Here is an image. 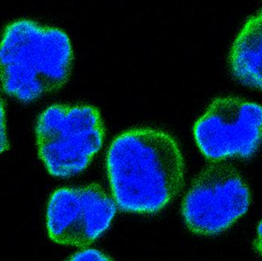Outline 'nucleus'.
Segmentation results:
<instances>
[{"label":"nucleus","mask_w":262,"mask_h":261,"mask_svg":"<svg viewBox=\"0 0 262 261\" xmlns=\"http://www.w3.org/2000/svg\"><path fill=\"white\" fill-rule=\"evenodd\" d=\"M73 58L64 31L16 20L6 26L0 40V85L9 96L33 102L66 84Z\"/></svg>","instance_id":"obj_2"},{"label":"nucleus","mask_w":262,"mask_h":261,"mask_svg":"<svg viewBox=\"0 0 262 261\" xmlns=\"http://www.w3.org/2000/svg\"><path fill=\"white\" fill-rule=\"evenodd\" d=\"M194 137L208 159H248L262 143V107L238 97L214 100L196 121Z\"/></svg>","instance_id":"obj_5"},{"label":"nucleus","mask_w":262,"mask_h":261,"mask_svg":"<svg viewBox=\"0 0 262 261\" xmlns=\"http://www.w3.org/2000/svg\"><path fill=\"white\" fill-rule=\"evenodd\" d=\"M250 203V190L238 170L228 162H213L192 181L182 213L194 234L214 236L236 223Z\"/></svg>","instance_id":"obj_4"},{"label":"nucleus","mask_w":262,"mask_h":261,"mask_svg":"<svg viewBox=\"0 0 262 261\" xmlns=\"http://www.w3.org/2000/svg\"><path fill=\"white\" fill-rule=\"evenodd\" d=\"M229 64L235 79L262 90V9L248 18L234 40Z\"/></svg>","instance_id":"obj_7"},{"label":"nucleus","mask_w":262,"mask_h":261,"mask_svg":"<svg viewBox=\"0 0 262 261\" xmlns=\"http://www.w3.org/2000/svg\"><path fill=\"white\" fill-rule=\"evenodd\" d=\"M254 248L262 257V220L257 228L256 235L253 242Z\"/></svg>","instance_id":"obj_10"},{"label":"nucleus","mask_w":262,"mask_h":261,"mask_svg":"<svg viewBox=\"0 0 262 261\" xmlns=\"http://www.w3.org/2000/svg\"><path fill=\"white\" fill-rule=\"evenodd\" d=\"M9 149V139L6 133V109L5 103L0 96V155Z\"/></svg>","instance_id":"obj_9"},{"label":"nucleus","mask_w":262,"mask_h":261,"mask_svg":"<svg viewBox=\"0 0 262 261\" xmlns=\"http://www.w3.org/2000/svg\"><path fill=\"white\" fill-rule=\"evenodd\" d=\"M38 156L52 176L69 178L84 171L102 148L105 130L98 109L54 104L37 120Z\"/></svg>","instance_id":"obj_3"},{"label":"nucleus","mask_w":262,"mask_h":261,"mask_svg":"<svg viewBox=\"0 0 262 261\" xmlns=\"http://www.w3.org/2000/svg\"><path fill=\"white\" fill-rule=\"evenodd\" d=\"M107 169L115 202L127 212H158L177 197L184 182L178 144L157 129H132L117 136Z\"/></svg>","instance_id":"obj_1"},{"label":"nucleus","mask_w":262,"mask_h":261,"mask_svg":"<svg viewBox=\"0 0 262 261\" xmlns=\"http://www.w3.org/2000/svg\"><path fill=\"white\" fill-rule=\"evenodd\" d=\"M67 261H115L98 250L85 249L74 254Z\"/></svg>","instance_id":"obj_8"},{"label":"nucleus","mask_w":262,"mask_h":261,"mask_svg":"<svg viewBox=\"0 0 262 261\" xmlns=\"http://www.w3.org/2000/svg\"><path fill=\"white\" fill-rule=\"evenodd\" d=\"M116 211V202L98 184L58 188L48 203L49 238L59 245L88 246L108 229Z\"/></svg>","instance_id":"obj_6"}]
</instances>
